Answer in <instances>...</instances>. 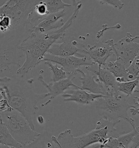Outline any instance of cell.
<instances>
[{"instance_id": "cell-20", "label": "cell", "mask_w": 139, "mask_h": 148, "mask_svg": "<svg viewBox=\"0 0 139 148\" xmlns=\"http://www.w3.org/2000/svg\"><path fill=\"white\" fill-rule=\"evenodd\" d=\"M43 63L48 66L51 72V82H58L59 80L66 78L68 77L69 75L66 73L62 67L59 68L58 67V64H53L50 61H45Z\"/></svg>"}, {"instance_id": "cell-17", "label": "cell", "mask_w": 139, "mask_h": 148, "mask_svg": "<svg viewBox=\"0 0 139 148\" xmlns=\"http://www.w3.org/2000/svg\"><path fill=\"white\" fill-rule=\"evenodd\" d=\"M0 143L3 144L11 147L21 148L20 144L10 134L8 129L4 125L2 118L0 116Z\"/></svg>"}, {"instance_id": "cell-28", "label": "cell", "mask_w": 139, "mask_h": 148, "mask_svg": "<svg viewBox=\"0 0 139 148\" xmlns=\"http://www.w3.org/2000/svg\"><path fill=\"white\" fill-rule=\"evenodd\" d=\"M0 148H14V147H9L8 145H4L3 144L0 143Z\"/></svg>"}, {"instance_id": "cell-16", "label": "cell", "mask_w": 139, "mask_h": 148, "mask_svg": "<svg viewBox=\"0 0 139 148\" xmlns=\"http://www.w3.org/2000/svg\"><path fill=\"white\" fill-rule=\"evenodd\" d=\"M52 135L47 131H43L39 137L30 144L23 146L21 148H60L53 141Z\"/></svg>"}, {"instance_id": "cell-22", "label": "cell", "mask_w": 139, "mask_h": 148, "mask_svg": "<svg viewBox=\"0 0 139 148\" xmlns=\"http://www.w3.org/2000/svg\"><path fill=\"white\" fill-rule=\"evenodd\" d=\"M100 3L103 5H109L116 9H121L124 3L120 0H98Z\"/></svg>"}, {"instance_id": "cell-15", "label": "cell", "mask_w": 139, "mask_h": 148, "mask_svg": "<svg viewBox=\"0 0 139 148\" xmlns=\"http://www.w3.org/2000/svg\"><path fill=\"white\" fill-rule=\"evenodd\" d=\"M105 68L113 74L118 83L135 79L132 75L127 73L125 64L120 58H116L115 61H110Z\"/></svg>"}, {"instance_id": "cell-4", "label": "cell", "mask_w": 139, "mask_h": 148, "mask_svg": "<svg viewBox=\"0 0 139 148\" xmlns=\"http://www.w3.org/2000/svg\"><path fill=\"white\" fill-rule=\"evenodd\" d=\"M127 98L125 95L118 93L98 98L94 103L97 109L104 111L106 114L104 116L120 122V118L123 119L128 122L133 129L136 125L134 120L128 116V110L130 105L128 102Z\"/></svg>"}, {"instance_id": "cell-1", "label": "cell", "mask_w": 139, "mask_h": 148, "mask_svg": "<svg viewBox=\"0 0 139 148\" xmlns=\"http://www.w3.org/2000/svg\"><path fill=\"white\" fill-rule=\"evenodd\" d=\"M82 2H78L74 6V13L61 28L44 34L30 33L18 46V49L25 55V60L17 70V74L22 77L30 70L35 67L43 60L44 55L52 44L65 36V32L72 26V22L77 18L82 7Z\"/></svg>"}, {"instance_id": "cell-26", "label": "cell", "mask_w": 139, "mask_h": 148, "mask_svg": "<svg viewBox=\"0 0 139 148\" xmlns=\"http://www.w3.org/2000/svg\"><path fill=\"white\" fill-rule=\"evenodd\" d=\"M37 121L40 124H43L44 123V118L41 115H39L37 117Z\"/></svg>"}, {"instance_id": "cell-24", "label": "cell", "mask_w": 139, "mask_h": 148, "mask_svg": "<svg viewBox=\"0 0 139 148\" xmlns=\"http://www.w3.org/2000/svg\"><path fill=\"white\" fill-rule=\"evenodd\" d=\"M139 147V134L137 135L127 148H138Z\"/></svg>"}, {"instance_id": "cell-8", "label": "cell", "mask_w": 139, "mask_h": 148, "mask_svg": "<svg viewBox=\"0 0 139 148\" xmlns=\"http://www.w3.org/2000/svg\"><path fill=\"white\" fill-rule=\"evenodd\" d=\"M114 40L100 41L94 46L87 45L81 49V53L90 58L95 64L99 66L106 65V61L110 57L115 56L114 50Z\"/></svg>"}, {"instance_id": "cell-29", "label": "cell", "mask_w": 139, "mask_h": 148, "mask_svg": "<svg viewBox=\"0 0 139 148\" xmlns=\"http://www.w3.org/2000/svg\"><path fill=\"white\" fill-rule=\"evenodd\" d=\"M72 5H73L74 7L77 3V2L76 1V0H72Z\"/></svg>"}, {"instance_id": "cell-13", "label": "cell", "mask_w": 139, "mask_h": 148, "mask_svg": "<svg viewBox=\"0 0 139 148\" xmlns=\"http://www.w3.org/2000/svg\"><path fill=\"white\" fill-rule=\"evenodd\" d=\"M77 72L81 74L79 79L82 84L80 87L82 90L94 94L106 95L107 92L105 88L102 84L98 81L95 73L87 70L86 72H84L81 69H78Z\"/></svg>"}, {"instance_id": "cell-3", "label": "cell", "mask_w": 139, "mask_h": 148, "mask_svg": "<svg viewBox=\"0 0 139 148\" xmlns=\"http://www.w3.org/2000/svg\"><path fill=\"white\" fill-rule=\"evenodd\" d=\"M0 116L10 134L22 147L32 143L40 135L32 129L21 113L14 109L1 112Z\"/></svg>"}, {"instance_id": "cell-9", "label": "cell", "mask_w": 139, "mask_h": 148, "mask_svg": "<svg viewBox=\"0 0 139 148\" xmlns=\"http://www.w3.org/2000/svg\"><path fill=\"white\" fill-rule=\"evenodd\" d=\"M75 75H69L66 78L62 79L56 82H51L49 84L46 83L43 80V76L41 74L39 75L38 80L43 87H45L48 91L50 99L45 103L41 105V107L43 108L50 104L51 101L57 96L63 95L66 90H68L71 87H73L77 89H81L79 86H77L73 83V79Z\"/></svg>"}, {"instance_id": "cell-10", "label": "cell", "mask_w": 139, "mask_h": 148, "mask_svg": "<svg viewBox=\"0 0 139 148\" xmlns=\"http://www.w3.org/2000/svg\"><path fill=\"white\" fill-rule=\"evenodd\" d=\"M85 70L96 75L97 79L102 84L105 89L107 94L105 96L117 94L120 92L117 90L118 83L117 82L116 78L105 67H99L98 65L94 64L91 66H85Z\"/></svg>"}, {"instance_id": "cell-11", "label": "cell", "mask_w": 139, "mask_h": 148, "mask_svg": "<svg viewBox=\"0 0 139 148\" xmlns=\"http://www.w3.org/2000/svg\"><path fill=\"white\" fill-rule=\"evenodd\" d=\"M65 13L66 9H63L55 13L48 15L32 29L30 33L44 34L61 28L64 24L63 18Z\"/></svg>"}, {"instance_id": "cell-7", "label": "cell", "mask_w": 139, "mask_h": 148, "mask_svg": "<svg viewBox=\"0 0 139 148\" xmlns=\"http://www.w3.org/2000/svg\"><path fill=\"white\" fill-rule=\"evenodd\" d=\"M45 61H50L52 63L59 64L64 69L68 75H76L77 74V71L81 67L85 66H89L95 64L90 58L85 56L78 57L76 56L69 57H61L54 56L46 53L41 62Z\"/></svg>"}, {"instance_id": "cell-12", "label": "cell", "mask_w": 139, "mask_h": 148, "mask_svg": "<svg viewBox=\"0 0 139 148\" xmlns=\"http://www.w3.org/2000/svg\"><path fill=\"white\" fill-rule=\"evenodd\" d=\"M64 37L61 39L63 41L62 42H55L52 44L46 53L58 57H66L72 56L81 57L82 49L77 46V42L65 39Z\"/></svg>"}, {"instance_id": "cell-21", "label": "cell", "mask_w": 139, "mask_h": 148, "mask_svg": "<svg viewBox=\"0 0 139 148\" xmlns=\"http://www.w3.org/2000/svg\"><path fill=\"white\" fill-rule=\"evenodd\" d=\"M127 73L132 75L135 79L139 77V57L137 56L131 62L129 66L126 69Z\"/></svg>"}, {"instance_id": "cell-14", "label": "cell", "mask_w": 139, "mask_h": 148, "mask_svg": "<svg viewBox=\"0 0 139 148\" xmlns=\"http://www.w3.org/2000/svg\"><path fill=\"white\" fill-rule=\"evenodd\" d=\"M103 96L101 95L94 94L82 89L77 88L65 92L62 95L65 102L72 101L83 105L91 104L94 103L96 99Z\"/></svg>"}, {"instance_id": "cell-5", "label": "cell", "mask_w": 139, "mask_h": 148, "mask_svg": "<svg viewBox=\"0 0 139 148\" xmlns=\"http://www.w3.org/2000/svg\"><path fill=\"white\" fill-rule=\"evenodd\" d=\"M109 134L108 127H95L89 133L75 137L71 129H67L59 134L56 140L62 148H87L95 144L103 143Z\"/></svg>"}, {"instance_id": "cell-6", "label": "cell", "mask_w": 139, "mask_h": 148, "mask_svg": "<svg viewBox=\"0 0 139 148\" xmlns=\"http://www.w3.org/2000/svg\"><path fill=\"white\" fill-rule=\"evenodd\" d=\"M138 39L139 36L133 37L130 33H127L125 37L114 44L115 57L121 58L124 61L126 69L139 56V44L135 42Z\"/></svg>"}, {"instance_id": "cell-23", "label": "cell", "mask_w": 139, "mask_h": 148, "mask_svg": "<svg viewBox=\"0 0 139 148\" xmlns=\"http://www.w3.org/2000/svg\"><path fill=\"white\" fill-rule=\"evenodd\" d=\"M135 100H134V105H130V108L129 110H130V112L133 116L139 115V97H135Z\"/></svg>"}, {"instance_id": "cell-18", "label": "cell", "mask_w": 139, "mask_h": 148, "mask_svg": "<svg viewBox=\"0 0 139 148\" xmlns=\"http://www.w3.org/2000/svg\"><path fill=\"white\" fill-rule=\"evenodd\" d=\"M47 9V15L55 13L63 9L71 7L72 5L66 3L62 0H43Z\"/></svg>"}, {"instance_id": "cell-25", "label": "cell", "mask_w": 139, "mask_h": 148, "mask_svg": "<svg viewBox=\"0 0 139 148\" xmlns=\"http://www.w3.org/2000/svg\"><path fill=\"white\" fill-rule=\"evenodd\" d=\"M10 80H11V78L7 77L0 78V86L2 84H4L5 83H8L9 82H10Z\"/></svg>"}, {"instance_id": "cell-19", "label": "cell", "mask_w": 139, "mask_h": 148, "mask_svg": "<svg viewBox=\"0 0 139 148\" xmlns=\"http://www.w3.org/2000/svg\"><path fill=\"white\" fill-rule=\"evenodd\" d=\"M139 83V77L125 82L118 83L117 90L121 92L127 97L131 96L134 92L135 91V88L138 86Z\"/></svg>"}, {"instance_id": "cell-27", "label": "cell", "mask_w": 139, "mask_h": 148, "mask_svg": "<svg viewBox=\"0 0 139 148\" xmlns=\"http://www.w3.org/2000/svg\"><path fill=\"white\" fill-rule=\"evenodd\" d=\"M52 138L53 140V141H54L59 146V147H60V148H62L61 147V145H60V144H59V142H58V140H56V136H53L52 135Z\"/></svg>"}, {"instance_id": "cell-2", "label": "cell", "mask_w": 139, "mask_h": 148, "mask_svg": "<svg viewBox=\"0 0 139 148\" xmlns=\"http://www.w3.org/2000/svg\"><path fill=\"white\" fill-rule=\"evenodd\" d=\"M30 84H32L30 80L26 83L20 80L14 81L11 79L10 82L2 84L1 87L9 106L21 113L35 130L33 118L39 110L38 104L41 100L49 97V95L48 93H35L29 86Z\"/></svg>"}]
</instances>
